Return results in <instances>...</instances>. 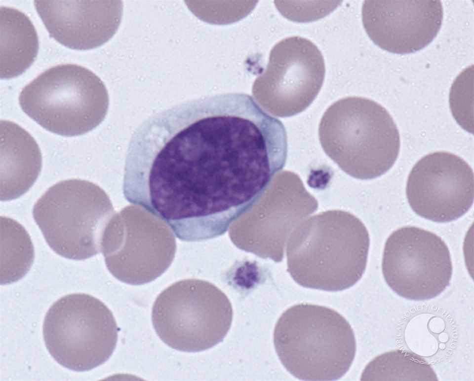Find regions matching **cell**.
Segmentation results:
<instances>
[{"label": "cell", "mask_w": 474, "mask_h": 381, "mask_svg": "<svg viewBox=\"0 0 474 381\" xmlns=\"http://www.w3.org/2000/svg\"><path fill=\"white\" fill-rule=\"evenodd\" d=\"M116 214L101 187L79 179L50 187L33 209L35 221L50 247L62 257L78 260L102 252L104 234Z\"/></svg>", "instance_id": "obj_5"}, {"label": "cell", "mask_w": 474, "mask_h": 381, "mask_svg": "<svg viewBox=\"0 0 474 381\" xmlns=\"http://www.w3.org/2000/svg\"><path fill=\"white\" fill-rule=\"evenodd\" d=\"M233 312L227 296L207 281L187 279L174 283L157 297L152 320L159 338L177 350L196 352L222 342Z\"/></svg>", "instance_id": "obj_7"}, {"label": "cell", "mask_w": 474, "mask_h": 381, "mask_svg": "<svg viewBox=\"0 0 474 381\" xmlns=\"http://www.w3.org/2000/svg\"><path fill=\"white\" fill-rule=\"evenodd\" d=\"M287 154L281 121L248 94H219L140 124L125 177L139 205L179 238L201 241L223 235L259 201Z\"/></svg>", "instance_id": "obj_1"}, {"label": "cell", "mask_w": 474, "mask_h": 381, "mask_svg": "<svg viewBox=\"0 0 474 381\" xmlns=\"http://www.w3.org/2000/svg\"><path fill=\"white\" fill-rule=\"evenodd\" d=\"M277 356L287 371L303 381H336L349 370L356 352L354 332L337 311L308 303L282 313L274 331Z\"/></svg>", "instance_id": "obj_4"}, {"label": "cell", "mask_w": 474, "mask_h": 381, "mask_svg": "<svg viewBox=\"0 0 474 381\" xmlns=\"http://www.w3.org/2000/svg\"><path fill=\"white\" fill-rule=\"evenodd\" d=\"M438 0H367L362 20L372 41L388 52L405 54L419 51L437 35L443 20Z\"/></svg>", "instance_id": "obj_13"}, {"label": "cell", "mask_w": 474, "mask_h": 381, "mask_svg": "<svg viewBox=\"0 0 474 381\" xmlns=\"http://www.w3.org/2000/svg\"><path fill=\"white\" fill-rule=\"evenodd\" d=\"M382 273L388 286L404 298H434L449 285L452 264L441 237L425 229L407 226L394 231L384 246Z\"/></svg>", "instance_id": "obj_11"}, {"label": "cell", "mask_w": 474, "mask_h": 381, "mask_svg": "<svg viewBox=\"0 0 474 381\" xmlns=\"http://www.w3.org/2000/svg\"><path fill=\"white\" fill-rule=\"evenodd\" d=\"M1 79L16 77L34 63L39 50V39L29 17L17 9H0Z\"/></svg>", "instance_id": "obj_16"}, {"label": "cell", "mask_w": 474, "mask_h": 381, "mask_svg": "<svg viewBox=\"0 0 474 381\" xmlns=\"http://www.w3.org/2000/svg\"><path fill=\"white\" fill-rule=\"evenodd\" d=\"M406 194L410 206L418 215L440 223L456 220L473 205V170L454 154L429 153L411 169Z\"/></svg>", "instance_id": "obj_12"}, {"label": "cell", "mask_w": 474, "mask_h": 381, "mask_svg": "<svg viewBox=\"0 0 474 381\" xmlns=\"http://www.w3.org/2000/svg\"><path fill=\"white\" fill-rule=\"evenodd\" d=\"M19 101L23 111L42 127L68 137L99 125L109 102L101 79L75 64H60L43 71L23 88Z\"/></svg>", "instance_id": "obj_6"}, {"label": "cell", "mask_w": 474, "mask_h": 381, "mask_svg": "<svg viewBox=\"0 0 474 381\" xmlns=\"http://www.w3.org/2000/svg\"><path fill=\"white\" fill-rule=\"evenodd\" d=\"M369 245L368 231L356 216L340 209L321 212L305 219L291 233L287 271L304 287L342 291L362 277Z\"/></svg>", "instance_id": "obj_2"}, {"label": "cell", "mask_w": 474, "mask_h": 381, "mask_svg": "<svg viewBox=\"0 0 474 381\" xmlns=\"http://www.w3.org/2000/svg\"><path fill=\"white\" fill-rule=\"evenodd\" d=\"M324 60L311 40L298 36L275 45L264 71L255 80L254 99L273 115L289 117L305 110L324 81Z\"/></svg>", "instance_id": "obj_10"}, {"label": "cell", "mask_w": 474, "mask_h": 381, "mask_svg": "<svg viewBox=\"0 0 474 381\" xmlns=\"http://www.w3.org/2000/svg\"><path fill=\"white\" fill-rule=\"evenodd\" d=\"M325 154L345 173L371 179L388 171L400 149L397 127L387 110L361 97H347L329 106L319 123Z\"/></svg>", "instance_id": "obj_3"}, {"label": "cell", "mask_w": 474, "mask_h": 381, "mask_svg": "<svg viewBox=\"0 0 474 381\" xmlns=\"http://www.w3.org/2000/svg\"><path fill=\"white\" fill-rule=\"evenodd\" d=\"M202 4L200 2H199ZM238 2H231V3L225 9H218L214 2H203L205 5H200L205 9H191L194 14L200 19L209 23L221 24V13L222 12L225 24H228V22L222 13L223 12L228 14L234 17L237 21L244 18L253 9L255 4L251 5H237Z\"/></svg>", "instance_id": "obj_19"}, {"label": "cell", "mask_w": 474, "mask_h": 381, "mask_svg": "<svg viewBox=\"0 0 474 381\" xmlns=\"http://www.w3.org/2000/svg\"><path fill=\"white\" fill-rule=\"evenodd\" d=\"M362 381H438L431 365L413 352L397 349L380 354L366 367Z\"/></svg>", "instance_id": "obj_18"}, {"label": "cell", "mask_w": 474, "mask_h": 381, "mask_svg": "<svg viewBox=\"0 0 474 381\" xmlns=\"http://www.w3.org/2000/svg\"><path fill=\"white\" fill-rule=\"evenodd\" d=\"M175 250L171 229L142 207L130 205L116 213L108 225L102 252L116 278L140 285L161 276L171 265Z\"/></svg>", "instance_id": "obj_9"}, {"label": "cell", "mask_w": 474, "mask_h": 381, "mask_svg": "<svg viewBox=\"0 0 474 381\" xmlns=\"http://www.w3.org/2000/svg\"><path fill=\"white\" fill-rule=\"evenodd\" d=\"M0 198L20 197L34 184L40 172L42 157L32 136L19 125L1 120Z\"/></svg>", "instance_id": "obj_15"}, {"label": "cell", "mask_w": 474, "mask_h": 381, "mask_svg": "<svg viewBox=\"0 0 474 381\" xmlns=\"http://www.w3.org/2000/svg\"><path fill=\"white\" fill-rule=\"evenodd\" d=\"M50 36L73 49L100 46L117 32L122 18L121 0L34 1Z\"/></svg>", "instance_id": "obj_14"}, {"label": "cell", "mask_w": 474, "mask_h": 381, "mask_svg": "<svg viewBox=\"0 0 474 381\" xmlns=\"http://www.w3.org/2000/svg\"><path fill=\"white\" fill-rule=\"evenodd\" d=\"M46 348L58 363L83 372L103 364L113 354L118 328L112 312L100 300L84 293L61 297L44 319Z\"/></svg>", "instance_id": "obj_8"}, {"label": "cell", "mask_w": 474, "mask_h": 381, "mask_svg": "<svg viewBox=\"0 0 474 381\" xmlns=\"http://www.w3.org/2000/svg\"><path fill=\"white\" fill-rule=\"evenodd\" d=\"M0 283L22 278L34 259V248L24 227L15 220L0 216Z\"/></svg>", "instance_id": "obj_17"}]
</instances>
